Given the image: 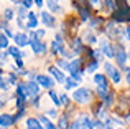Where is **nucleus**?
Returning a JSON list of instances; mask_svg holds the SVG:
<instances>
[{"label": "nucleus", "mask_w": 130, "mask_h": 129, "mask_svg": "<svg viewBox=\"0 0 130 129\" xmlns=\"http://www.w3.org/2000/svg\"><path fill=\"white\" fill-rule=\"evenodd\" d=\"M105 35L107 36H110V38H120V36H124V28L122 27H119L115 22H109L107 23V28H105Z\"/></svg>", "instance_id": "obj_3"}, {"label": "nucleus", "mask_w": 130, "mask_h": 129, "mask_svg": "<svg viewBox=\"0 0 130 129\" xmlns=\"http://www.w3.org/2000/svg\"><path fill=\"white\" fill-rule=\"evenodd\" d=\"M30 45H31V50L36 53V55L46 53V45H44L41 40H33V42H30Z\"/></svg>", "instance_id": "obj_10"}, {"label": "nucleus", "mask_w": 130, "mask_h": 129, "mask_svg": "<svg viewBox=\"0 0 130 129\" xmlns=\"http://www.w3.org/2000/svg\"><path fill=\"white\" fill-rule=\"evenodd\" d=\"M112 103H114V93H110V91H109V93L102 98V106L109 108V106H112Z\"/></svg>", "instance_id": "obj_19"}, {"label": "nucleus", "mask_w": 130, "mask_h": 129, "mask_svg": "<svg viewBox=\"0 0 130 129\" xmlns=\"http://www.w3.org/2000/svg\"><path fill=\"white\" fill-rule=\"evenodd\" d=\"M13 123H15V119L12 114H0V127L8 129L10 126H13Z\"/></svg>", "instance_id": "obj_12"}, {"label": "nucleus", "mask_w": 130, "mask_h": 129, "mask_svg": "<svg viewBox=\"0 0 130 129\" xmlns=\"http://www.w3.org/2000/svg\"><path fill=\"white\" fill-rule=\"evenodd\" d=\"M17 23H18V27H25V23H23V18H18V20H17Z\"/></svg>", "instance_id": "obj_46"}, {"label": "nucleus", "mask_w": 130, "mask_h": 129, "mask_svg": "<svg viewBox=\"0 0 130 129\" xmlns=\"http://www.w3.org/2000/svg\"><path fill=\"white\" fill-rule=\"evenodd\" d=\"M124 36H125V38H127L128 40V42H130V25L127 27V28H125L124 30Z\"/></svg>", "instance_id": "obj_41"}, {"label": "nucleus", "mask_w": 130, "mask_h": 129, "mask_svg": "<svg viewBox=\"0 0 130 129\" xmlns=\"http://www.w3.org/2000/svg\"><path fill=\"white\" fill-rule=\"evenodd\" d=\"M73 99L79 104H86L92 99V91L87 89V88H77L73 93Z\"/></svg>", "instance_id": "obj_1"}, {"label": "nucleus", "mask_w": 130, "mask_h": 129, "mask_svg": "<svg viewBox=\"0 0 130 129\" xmlns=\"http://www.w3.org/2000/svg\"><path fill=\"white\" fill-rule=\"evenodd\" d=\"M79 15H81V22H87V20H91V13H89V10L84 8V7H79Z\"/></svg>", "instance_id": "obj_20"}, {"label": "nucleus", "mask_w": 130, "mask_h": 129, "mask_svg": "<svg viewBox=\"0 0 130 129\" xmlns=\"http://www.w3.org/2000/svg\"><path fill=\"white\" fill-rule=\"evenodd\" d=\"M43 2H44V0H35V3H36V5L40 7V8H41V7H43Z\"/></svg>", "instance_id": "obj_45"}, {"label": "nucleus", "mask_w": 130, "mask_h": 129, "mask_svg": "<svg viewBox=\"0 0 130 129\" xmlns=\"http://www.w3.org/2000/svg\"><path fill=\"white\" fill-rule=\"evenodd\" d=\"M26 18H28V22H26V27H28V28H35V27L38 25V20H36V15H35L33 12H28Z\"/></svg>", "instance_id": "obj_18"}, {"label": "nucleus", "mask_w": 130, "mask_h": 129, "mask_svg": "<svg viewBox=\"0 0 130 129\" xmlns=\"http://www.w3.org/2000/svg\"><path fill=\"white\" fill-rule=\"evenodd\" d=\"M125 121H127V123L130 124V113H127V116H125Z\"/></svg>", "instance_id": "obj_48"}, {"label": "nucleus", "mask_w": 130, "mask_h": 129, "mask_svg": "<svg viewBox=\"0 0 130 129\" xmlns=\"http://www.w3.org/2000/svg\"><path fill=\"white\" fill-rule=\"evenodd\" d=\"M7 46H8V38H7V36L0 32V50H2V48H7Z\"/></svg>", "instance_id": "obj_29"}, {"label": "nucleus", "mask_w": 130, "mask_h": 129, "mask_svg": "<svg viewBox=\"0 0 130 129\" xmlns=\"http://www.w3.org/2000/svg\"><path fill=\"white\" fill-rule=\"evenodd\" d=\"M44 35H46V32H44V30H38V32H35V38L36 40H41Z\"/></svg>", "instance_id": "obj_37"}, {"label": "nucleus", "mask_w": 130, "mask_h": 129, "mask_svg": "<svg viewBox=\"0 0 130 129\" xmlns=\"http://www.w3.org/2000/svg\"><path fill=\"white\" fill-rule=\"evenodd\" d=\"M86 40H87L89 43H91V45H92V43H95V42H97L95 35H91V33H87V35H86Z\"/></svg>", "instance_id": "obj_38"}, {"label": "nucleus", "mask_w": 130, "mask_h": 129, "mask_svg": "<svg viewBox=\"0 0 130 129\" xmlns=\"http://www.w3.org/2000/svg\"><path fill=\"white\" fill-rule=\"evenodd\" d=\"M46 5H48V8H50L51 12H59V10H61L56 0H46Z\"/></svg>", "instance_id": "obj_22"}, {"label": "nucleus", "mask_w": 130, "mask_h": 129, "mask_svg": "<svg viewBox=\"0 0 130 129\" xmlns=\"http://www.w3.org/2000/svg\"><path fill=\"white\" fill-rule=\"evenodd\" d=\"M26 129H43V126L36 118H28L26 119Z\"/></svg>", "instance_id": "obj_17"}, {"label": "nucleus", "mask_w": 130, "mask_h": 129, "mask_svg": "<svg viewBox=\"0 0 130 129\" xmlns=\"http://www.w3.org/2000/svg\"><path fill=\"white\" fill-rule=\"evenodd\" d=\"M91 5H95V7H101V0H91Z\"/></svg>", "instance_id": "obj_44"}, {"label": "nucleus", "mask_w": 130, "mask_h": 129, "mask_svg": "<svg viewBox=\"0 0 130 129\" xmlns=\"http://www.w3.org/2000/svg\"><path fill=\"white\" fill-rule=\"evenodd\" d=\"M81 63H83V60L81 58H74V60H71V61H68V66H66V71L68 73H76V71H79L81 70Z\"/></svg>", "instance_id": "obj_11"}, {"label": "nucleus", "mask_w": 130, "mask_h": 129, "mask_svg": "<svg viewBox=\"0 0 130 129\" xmlns=\"http://www.w3.org/2000/svg\"><path fill=\"white\" fill-rule=\"evenodd\" d=\"M59 103L61 104H68V103H69V98H68L66 94H61V96H59Z\"/></svg>", "instance_id": "obj_39"}, {"label": "nucleus", "mask_w": 130, "mask_h": 129, "mask_svg": "<svg viewBox=\"0 0 130 129\" xmlns=\"http://www.w3.org/2000/svg\"><path fill=\"white\" fill-rule=\"evenodd\" d=\"M50 73L54 76V80H56L58 83H64V81H66V76H64V73L59 70V68H56V66H50Z\"/></svg>", "instance_id": "obj_13"}, {"label": "nucleus", "mask_w": 130, "mask_h": 129, "mask_svg": "<svg viewBox=\"0 0 130 129\" xmlns=\"http://www.w3.org/2000/svg\"><path fill=\"white\" fill-rule=\"evenodd\" d=\"M3 17H5L7 22H8V20H12V18H13V10H12V8H7L5 12H3Z\"/></svg>", "instance_id": "obj_34"}, {"label": "nucleus", "mask_w": 130, "mask_h": 129, "mask_svg": "<svg viewBox=\"0 0 130 129\" xmlns=\"http://www.w3.org/2000/svg\"><path fill=\"white\" fill-rule=\"evenodd\" d=\"M8 53L12 56H15L17 60L22 58V53H20V48H18V46H10V48H8Z\"/></svg>", "instance_id": "obj_24"}, {"label": "nucleus", "mask_w": 130, "mask_h": 129, "mask_svg": "<svg viewBox=\"0 0 130 129\" xmlns=\"http://www.w3.org/2000/svg\"><path fill=\"white\" fill-rule=\"evenodd\" d=\"M46 116H50V118H56V116H58V111H56V109H48V111H46Z\"/></svg>", "instance_id": "obj_40"}, {"label": "nucleus", "mask_w": 130, "mask_h": 129, "mask_svg": "<svg viewBox=\"0 0 130 129\" xmlns=\"http://www.w3.org/2000/svg\"><path fill=\"white\" fill-rule=\"evenodd\" d=\"M58 129H68V114H63L59 118V123H58Z\"/></svg>", "instance_id": "obj_25"}, {"label": "nucleus", "mask_w": 130, "mask_h": 129, "mask_svg": "<svg viewBox=\"0 0 130 129\" xmlns=\"http://www.w3.org/2000/svg\"><path fill=\"white\" fill-rule=\"evenodd\" d=\"M114 58H115V61H117V64L120 68H125V63H127V51H125V48L122 45H119V46H115L114 48Z\"/></svg>", "instance_id": "obj_5"}, {"label": "nucleus", "mask_w": 130, "mask_h": 129, "mask_svg": "<svg viewBox=\"0 0 130 129\" xmlns=\"http://www.w3.org/2000/svg\"><path fill=\"white\" fill-rule=\"evenodd\" d=\"M127 60L130 61V50H128V53H127Z\"/></svg>", "instance_id": "obj_49"}, {"label": "nucleus", "mask_w": 130, "mask_h": 129, "mask_svg": "<svg viewBox=\"0 0 130 129\" xmlns=\"http://www.w3.org/2000/svg\"><path fill=\"white\" fill-rule=\"evenodd\" d=\"M117 129H119V127H117Z\"/></svg>", "instance_id": "obj_54"}, {"label": "nucleus", "mask_w": 130, "mask_h": 129, "mask_svg": "<svg viewBox=\"0 0 130 129\" xmlns=\"http://www.w3.org/2000/svg\"><path fill=\"white\" fill-rule=\"evenodd\" d=\"M114 2H115V3H119V2H120V0H114Z\"/></svg>", "instance_id": "obj_50"}, {"label": "nucleus", "mask_w": 130, "mask_h": 129, "mask_svg": "<svg viewBox=\"0 0 130 129\" xmlns=\"http://www.w3.org/2000/svg\"><path fill=\"white\" fill-rule=\"evenodd\" d=\"M26 89H28V96L30 98L38 96V93H40V86H38L36 81H28V83H26Z\"/></svg>", "instance_id": "obj_14"}, {"label": "nucleus", "mask_w": 130, "mask_h": 129, "mask_svg": "<svg viewBox=\"0 0 130 129\" xmlns=\"http://www.w3.org/2000/svg\"><path fill=\"white\" fill-rule=\"evenodd\" d=\"M91 55H92V58H95V61H101V60H102V56H104V55L101 53V50H92V51H91Z\"/></svg>", "instance_id": "obj_32"}, {"label": "nucleus", "mask_w": 130, "mask_h": 129, "mask_svg": "<svg viewBox=\"0 0 130 129\" xmlns=\"http://www.w3.org/2000/svg\"><path fill=\"white\" fill-rule=\"evenodd\" d=\"M12 2H15V3H17V2H18V0H12Z\"/></svg>", "instance_id": "obj_51"}, {"label": "nucleus", "mask_w": 130, "mask_h": 129, "mask_svg": "<svg viewBox=\"0 0 130 129\" xmlns=\"http://www.w3.org/2000/svg\"><path fill=\"white\" fill-rule=\"evenodd\" d=\"M112 22H115L117 25L119 23H124V22H130V7L127 5V7H122V8L115 10Z\"/></svg>", "instance_id": "obj_2"}, {"label": "nucleus", "mask_w": 130, "mask_h": 129, "mask_svg": "<svg viewBox=\"0 0 130 129\" xmlns=\"http://www.w3.org/2000/svg\"><path fill=\"white\" fill-rule=\"evenodd\" d=\"M102 23V20L99 18V17H95V18H91V23H89V25L92 27V28H95V27H99Z\"/></svg>", "instance_id": "obj_33"}, {"label": "nucleus", "mask_w": 130, "mask_h": 129, "mask_svg": "<svg viewBox=\"0 0 130 129\" xmlns=\"http://www.w3.org/2000/svg\"><path fill=\"white\" fill-rule=\"evenodd\" d=\"M64 84H66V86H64V88H66V89H73V88H76V86H79V83H77V81H74L73 80V78H66V81H64Z\"/></svg>", "instance_id": "obj_23"}, {"label": "nucleus", "mask_w": 130, "mask_h": 129, "mask_svg": "<svg viewBox=\"0 0 130 129\" xmlns=\"http://www.w3.org/2000/svg\"><path fill=\"white\" fill-rule=\"evenodd\" d=\"M41 22L44 23L46 27H54L56 25V20H54V17L51 15V13H48V12H41Z\"/></svg>", "instance_id": "obj_15"}, {"label": "nucleus", "mask_w": 130, "mask_h": 129, "mask_svg": "<svg viewBox=\"0 0 130 129\" xmlns=\"http://www.w3.org/2000/svg\"><path fill=\"white\" fill-rule=\"evenodd\" d=\"M97 68H99V61H94V60H92V61L87 64L86 71H87V73H94V71L97 70Z\"/></svg>", "instance_id": "obj_27"}, {"label": "nucleus", "mask_w": 130, "mask_h": 129, "mask_svg": "<svg viewBox=\"0 0 130 129\" xmlns=\"http://www.w3.org/2000/svg\"><path fill=\"white\" fill-rule=\"evenodd\" d=\"M71 78H73L74 81H77V83H81V81H83V70H79V71H76V73H73V74H71Z\"/></svg>", "instance_id": "obj_30"}, {"label": "nucleus", "mask_w": 130, "mask_h": 129, "mask_svg": "<svg viewBox=\"0 0 130 129\" xmlns=\"http://www.w3.org/2000/svg\"><path fill=\"white\" fill-rule=\"evenodd\" d=\"M104 3H105V8H107L109 12H115V5H117V3H115L114 0H104Z\"/></svg>", "instance_id": "obj_28"}, {"label": "nucleus", "mask_w": 130, "mask_h": 129, "mask_svg": "<svg viewBox=\"0 0 130 129\" xmlns=\"http://www.w3.org/2000/svg\"><path fill=\"white\" fill-rule=\"evenodd\" d=\"M71 50H73L74 53H81L84 50V46H83V40L79 38V36H76V38H73V42H71Z\"/></svg>", "instance_id": "obj_16"}, {"label": "nucleus", "mask_w": 130, "mask_h": 129, "mask_svg": "<svg viewBox=\"0 0 130 129\" xmlns=\"http://www.w3.org/2000/svg\"><path fill=\"white\" fill-rule=\"evenodd\" d=\"M8 86H10L8 81H5V80H2V78H0V89L7 91V89H8Z\"/></svg>", "instance_id": "obj_35"}, {"label": "nucleus", "mask_w": 130, "mask_h": 129, "mask_svg": "<svg viewBox=\"0 0 130 129\" xmlns=\"http://www.w3.org/2000/svg\"><path fill=\"white\" fill-rule=\"evenodd\" d=\"M13 40H15V45L18 46V48H22V46H26L30 43V40H28V35L26 33H15L13 35Z\"/></svg>", "instance_id": "obj_9"}, {"label": "nucleus", "mask_w": 130, "mask_h": 129, "mask_svg": "<svg viewBox=\"0 0 130 129\" xmlns=\"http://www.w3.org/2000/svg\"><path fill=\"white\" fill-rule=\"evenodd\" d=\"M0 129H7V127H0Z\"/></svg>", "instance_id": "obj_52"}, {"label": "nucleus", "mask_w": 130, "mask_h": 129, "mask_svg": "<svg viewBox=\"0 0 130 129\" xmlns=\"http://www.w3.org/2000/svg\"><path fill=\"white\" fill-rule=\"evenodd\" d=\"M0 74H2V71H0Z\"/></svg>", "instance_id": "obj_53"}, {"label": "nucleus", "mask_w": 130, "mask_h": 129, "mask_svg": "<svg viewBox=\"0 0 130 129\" xmlns=\"http://www.w3.org/2000/svg\"><path fill=\"white\" fill-rule=\"evenodd\" d=\"M38 121H40L41 124H44V126H46V129H58L50 119H48V116H40V119H38Z\"/></svg>", "instance_id": "obj_21"}, {"label": "nucleus", "mask_w": 130, "mask_h": 129, "mask_svg": "<svg viewBox=\"0 0 130 129\" xmlns=\"http://www.w3.org/2000/svg\"><path fill=\"white\" fill-rule=\"evenodd\" d=\"M64 50V43H63V35L61 33H58L56 36H54V40L51 42V51L54 53V55H58V53H61Z\"/></svg>", "instance_id": "obj_7"}, {"label": "nucleus", "mask_w": 130, "mask_h": 129, "mask_svg": "<svg viewBox=\"0 0 130 129\" xmlns=\"http://www.w3.org/2000/svg\"><path fill=\"white\" fill-rule=\"evenodd\" d=\"M17 64H18V66H20V68H22V66H23V61H22V58H18V60H17Z\"/></svg>", "instance_id": "obj_47"}, {"label": "nucleus", "mask_w": 130, "mask_h": 129, "mask_svg": "<svg viewBox=\"0 0 130 129\" xmlns=\"http://www.w3.org/2000/svg\"><path fill=\"white\" fill-rule=\"evenodd\" d=\"M124 70H125V73H127V81H128V86H130V66L124 68Z\"/></svg>", "instance_id": "obj_42"}, {"label": "nucleus", "mask_w": 130, "mask_h": 129, "mask_svg": "<svg viewBox=\"0 0 130 129\" xmlns=\"http://www.w3.org/2000/svg\"><path fill=\"white\" fill-rule=\"evenodd\" d=\"M104 70H105V73H107V76L110 78V80L114 81L115 84L120 83L122 74H120V71H119V70H117V68H115L112 63H105V64H104Z\"/></svg>", "instance_id": "obj_4"}, {"label": "nucleus", "mask_w": 130, "mask_h": 129, "mask_svg": "<svg viewBox=\"0 0 130 129\" xmlns=\"http://www.w3.org/2000/svg\"><path fill=\"white\" fill-rule=\"evenodd\" d=\"M99 45H101V53H102V55H105L107 58H114V53H115L114 51V46H112L107 40L102 38L101 42H99Z\"/></svg>", "instance_id": "obj_8"}, {"label": "nucleus", "mask_w": 130, "mask_h": 129, "mask_svg": "<svg viewBox=\"0 0 130 129\" xmlns=\"http://www.w3.org/2000/svg\"><path fill=\"white\" fill-rule=\"evenodd\" d=\"M58 64H59L61 68H66L68 66V61H64V60H58Z\"/></svg>", "instance_id": "obj_43"}, {"label": "nucleus", "mask_w": 130, "mask_h": 129, "mask_svg": "<svg viewBox=\"0 0 130 129\" xmlns=\"http://www.w3.org/2000/svg\"><path fill=\"white\" fill-rule=\"evenodd\" d=\"M31 5H33V0H22V7L23 8H31Z\"/></svg>", "instance_id": "obj_36"}, {"label": "nucleus", "mask_w": 130, "mask_h": 129, "mask_svg": "<svg viewBox=\"0 0 130 129\" xmlns=\"http://www.w3.org/2000/svg\"><path fill=\"white\" fill-rule=\"evenodd\" d=\"M17 12H18V18H25V15H28V10H26V8H23L22 5H20V7H17Z\"/></svg>", "instance_id": "obj_31"}, {"label": "nucleus", "mask_w": 130, "mask_h": 129, "mask_svg": "<svg viewBox=\"0 0 130 129\" xmlns=\"http://www.w3.org/2000/svg\"><path fill=\"white\" fill-rule=\"evenodd\" d=\"M36 83H38V86L46 88V89H53V86H54V80L46 76V74H38L36 76Z\"/></svg>", "instance_id": "obj_6"}, {"label": "nucleus", "mask_w": 130, "mask_h": 129, "mask_svg": "<svg viewBox=\"0 0 130 129\" xmlns=\"http://www.w3.org/2000/svg\"><path fill=\"white\" fill-rule=\"evenodd\" d=\"M50 98H51V101L54 103V106H61V103H59V96L56 94V91L50 89Z\"/></svg>", "instance_id": "obj_26"}]
</instances>
